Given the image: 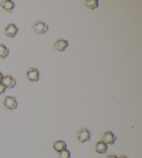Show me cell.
<instances>
[{
	"mask_svg": "<svg viewBox=\"0 0 142 158\" xmlns=\"http://www.w3.org/2000/svg\"><path fill=\"white\" fill-rule=\"evenodd\" d=\"M91 132L86 128L82 129L76 133V137L81 143H85L86 141H89L91 139Z\"/></svg>",
	"mask_w": 142,
	"mask_h": 158,
	"instance_id": "1",
	"label": "cell"
},
{
	"mask_svg": "<svg viewBox=\"0 0 142 158\" xmlns=\"http://www.w3.org/2000/svg\"><path fill=\"white\" fill-rule=\"evenodd\" d=\"M49 27L45 23L40 20H37L33 26V29L35 34H44L48 31Z\"/></svg>",
	"mask_w": 142,
	"mask_h": 158,
	"instance_id": "2",
	"label": "cell"
},
{
	"mask_svg": "<svg viewBox=\"0 0 142 158\" xmlns=\"http://www.w3.org/2000/svg\"><path fill=\"white\" fill-rule=\"evenodd\" d=\"M26 77L29 81H32V82L37 81L40 78L39 71L34 68H30L26 72Z\"/></svg>",
	"mask_w": 142,
	"mask_h": 158,
	"instance_id": "3",
	"label": "cell"
},
{
	"mask_svg": "<svg viewBox=\"0 0 142 158\" xmlns=\"http://www.w3.org/2000/svg\"><path fill=\"white\" fill-rule=\"evenodd\" d=\"M4 106L9 110H15L18 107V102L15 97L6 96L5 97L4 101Z\"/></svg>",
	"mask_w": 142,
	"mask_h": 158,
	"instance_id": "4",
	"label": "cell"
},
{
	"mask_svg": "<svg viewBox=\"0 0 142 158\" xmlns=\"http://www.w3.org/2000/svg\"><path fill=\"white\" fill-rule=\"evenodd\" d=\"M1 83L3 84L6 89H11L14 88L16 85V80L11 75H6L3 77Z\"/></svg>",
	"mask_w": 142,
	"mask_h": 158,
	"instance_id": "5",
	"label": "cell"
},
{
	"mask_svg": "<svg viewBox=\"0 0 142 158\" xmlns=\"http://www.w3.org/2000/svg\"><path fill=\"white\" fill-rule=\"evenodd\" d=\"M116 140V137L111 131L105 132L101 138V141L106 144H110V145H112V144L115 143Z\"/></svg>",
	"mask_w": 142,
	"mask_h": 158,
	"instance_id": "6",
	"label": "cell"
},
{
	"mask_svg": "<svg viewBox=\"0 0 142 158\" xmlns=\"http://www.w3.org/2000/svg\"><path fill=\"white\" fill-rule=\"evenodd\" d=\"M18 27H16V25L14 24H9V25L6 27V28L5 29V31H4L5 35H6L7 37L10 38V39L14 38L16 36V34H18Z\"/></svg>",
	"mask_w": 142,
	"mask_h": 158,
	"instance_id": "7",
	"label": "cell"
},
{
	"mask_svg": "<svg viewBox=\"0 0 142 158\" xmlns=\"http://www.w3.org/2000/svg\"><path fill=\"white\" fill-rule=\"evenodd\" d=\"M68 45H69V44H68V42L66 40L61 39L54 43L53 48L54 50L58 52H63L68 47Z\"/></svg>",
	"mask_w": 142,
	"mask_h": 158,
	"instance_id": "8",
	"label": "cell"
},
{
	"mask_svg": "<svg viewBox=\"0 0 142 158\" xmlns=\"http://www.w3.org/2000/svg\"><path fill=\"white\" fill-rule=\"evenodd\" d=\"M0 6L2 9L6 10L7 13H11L15 8V4L10 0H4V1L1 2Z\"/></svg>",
	"mask_w": 142,
	"mask_h": 158,
	"instance_id": "9",
	"label": "cell"
},
{
	"mask_svg": "<svg viewBox=\"0 0 142 158\" xmlns=\"http://www.w3.org/2000/svg\"><path fill=\"white\" fill-rule=\"evenodd\" d=\"M108 145L103 141H100L95 144V151L99 154H105L108 151Z\"/></svg>",
	"mask_w": 142,
	"mask_h": 158,
	"instance_id": "10",
	"label": "cell"
},
{
	"mask_svg": "<svg viewBox=\"0 0 142 158\" xmlns=\"http://www.w3.org/2000/svg\"><path fill=\"white\" fill-rule=\"evenodd\" d=\"M53 148L56 152H60L64 151L65 149H67V144L64 141H56L53 144Z\"/></svg>",
	"mask_w": 142,
	"mask_h": 158,
	"instance_id": "11",
	"label": "cell"
},
{
	"mask_svg": "<svg viewBox=\"0 0 142 158\" xmlns=\"http://www.w3.org/2000/svg\"><path fill=\"white\" fill-rule=\"evenodd\" d=\"M85 6L89 10H94L99 6V2L97 0H86L85 2Z\"/></svg>",
	"mask_w": 142,
	"mask_h": 158,
	"instance_id": "12",
	"label": "cell"
},
{
	"mask_svg": "<svg viewBox=\"0 0 142 158\" xmlns=\"http://www.w3.org/2000/svg\"><path fill=\"white\" fill-rule=\"evenodd\" d=\"M9 50L4 45H0V58L5 59L9 55Z\"/></svg>",
	"mask_w": 142,
	"mask_h": 158,
	"instance_id": "13",
	"label": "cell"
},
{
	"mask_svg": "<svg viewBox=\"0 0 142 158\" xmlns=\"http://www.w3.org/2000/svg\"><path fill=\"white\" fill-rule=\"evenodd\" d=\"M70 151L67 149H65L64 151L58 152V158H70Z\"/></svg>",
	"mask_w": 142,
	"mask_h": 158,
	"instance_id": "14",
	"label": "cell"
},
{
	"mask_svg": "<svg viewBox=\"0 0 142 158\" xmlns=\"http://www.w3.org/2000/svg\"><path fill=\"white\" fill-rule=\"evenodd\" d=\"M5 91H6V88H5V86L2 83H0V94H4Z\"/></svg>",
	"mask_w": 142,
	"mask_h": 158,
	"instance_id": "15",
	"label": "cell"
},
{
	"mask_svg": "<svg viewBox=\"0 0 142 158\" xmlns=\"http://www.w3.org/2000/svg\"><path fill=\"white\" fill-rule=\"evenodd\" d=\"M105 158H117V157L114 155H107V156L105 157Z\"/></svg>",
	"mask_w": 142,
	"mask_h": 158,
	"instance_id": "16",
	"label": "cell"
},
{
	"mask_svg": "<svg viewBox=\"0 0 142 158\" xmlns=\"http://www.w3.org/2000/svg\"><path fill=\"white\" fill-rule=\"evenodd\" d=\"M3 75H2V73L0 72V83H1V81H2V79H3Z\"/></svg>",
	"mask_w": 142,
	"mask_h": 158,
	"instance_id": "17",
	"label": "cell"
},
{
	"mask_svg": "<svg viewBox=\"0 0 142 158\" xmlns=\"http://www.w3.org/2000/svg\"><path fill=\"white\" fill-rule=\"evenodd\" d=\"M117 158H128V157H125V156H124V155H121V156H119V157H117Z\"/></svg>",
	"mask_w": 142,
	"mask_h": 158,
	"instance_id": "18",
	"label": "cell"
}]
</instances>
